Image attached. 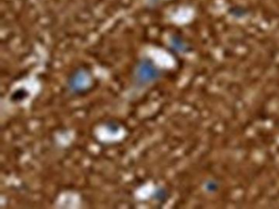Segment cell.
<instances>
[{"mask_svg":"<svg viewBox=\"0 0 279 209\" xmlns=\"http://www.w3.org/2000/svg\"><path fill=\"white\" fill-rule=\"evenodd\" d=\"M162 71L155 65L152 60L143 58L140 60L134 68L132 79L134 85L142 89L153 84L161 79Z\"/></svg>","mask_w":279,"mask_h":209,"instance_id":"1","label":"cell"},{"mask_svg":"<svg viewBox=\"0 0 279 209\" xmlns=\"http://www.w3.org/2000/svg\"><path fill=\"white\" fill-rule=\"evenodd\" d=\"M93 77L87 69L78 68L70 74L66 87L73 95H80L90 89Z\"/></svg>","mask_w":279,"mask_h":209,"instance_id":"2","label":"cell"},{"mask_svg":"<svg viewBox=\"0 0 279 209\" xmlns=\"http://www.w3.org/2000/svg\"><path fill=\"white\" fill-rule=\"evenodd\" d=\"M169 197L168 191H166V189L163 187H159L157 188L156 191L152 194V200L159 203L166 202Z\"/></svg>","mask_w":279,"mask_h":209,"instance_id":"3","label":"cell"}]
</instances>
